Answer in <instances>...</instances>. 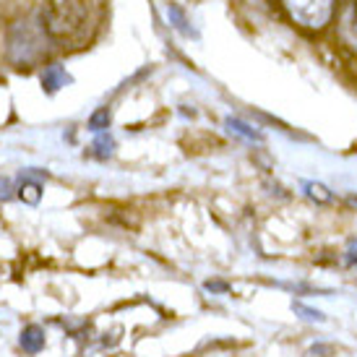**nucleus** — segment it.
<instances>
[{"label":"nucleus","mask_w":357,"mask_h":357,"mask_svg":"<svg viewBox=\"0 0 357 357\" xmlns=\"http://www.w3.org/2000/svg\"><path fill=\"white\" fill-rule=\"evenodd\" d=\"M91 21V0H50L42 26L50 40H76Z\"/></svg>","instance_id":"nucleus-1"},{"label":"nucleus","mask_w":357,"mask_h":357,"mask_svg":"<svg viewBox=\"0 0 357 357\" xmlns=\"http://www.w3.org/2000/svg\"><path fill=\"white\" fill-rule=\"evenodd\" d=\"M45 40H47V31H45L42 24L29 21V19L16 21V24L8 29L6 55H8L10 63L19 66V68H24V66H34V63L45 55V50H47Z\"/></svg>","instance_id":"nucleus-2"},{"label":"nucleus","mask_w":357,"mask_h":357,"mask_svg":"<svg viewBox=\"0 0 357 357\" xmlns=\"http://www.w3.org/2000/svg\"><path fill=\"white\" fill-rule=\"evenodd\" d=\"M282 3L289 16L307 29L326 26L334 13V0H282Z\"/></svg>","instance_id":"nucleus-3"},{"label":"nucleus","mask_w":357,"mask_h":357,"mask_svg":"<svg viewBox=\"0 0 357 357\" xmlns=\"http://www.w3.org/2000/svg\"><path fill=\"white\" fill-rule=\"evenodd\" d=\"M19 342H21V347H24V352H29V355H40L42 349H45V328L37 326V324L24 326Z\"/></svg>","instance_id":"nucleus-4"},{"label":"nucleus","mask_w":357,"mask_h":357,"mask_svg":"<svg viewBox=\"0 0 357 357\" xmlns=\"http://www.w3.org/2000/svg\"><path fill=\"white\" fill-rule=\"evenodd\" d=\"M66 84H70V76L66 73V68L63 66H50V68L42 73V89L47 91V94H55L58 89H63Z\"/></svg>","instance_id":"nucleus-5"},{"label":"nucleus","mask_w":357,"mask_h":357,"mask_svg":"<svg viewBox=\"0 0 357 357\" xmlns=\"http://www.w3.org/2000/svg\"><path fill=\"white\" fill-rule=\"evenodd\" d=\"M167 19H169V24H172V26H175L178 31H183L185 37H196L193 26L188 24V16H185V10L180 8V6H175V3H167Z\"/></svg>","instance_id":"nucleus-6"},{"label":"nucleus","mask_w":357,"mask_h":357,"mask_svg":"<svg viewBox=\"0 0 357 357\" xmlns=\"http://www.w3.org/2000/svg\"><path fill=\"white\" fill-rule=\"evenodd\" d=\"M19 196L24 204H40V196H42V185H40V180H34L31 175H21V188H19Z\"/></svg>","instance_id":"nucleus-7"},{"label":"nucleus","mask_w":357,"mask_h":357,"mask_svg":"<svg viewBox=\"0 0 357 357\" xmlns=\"http://www.w3.org/2000/svg\"><path fill=\"white\" fill-rule=\"evenodd\" d=\"M225 126H227L232 133H238V136H243V139L248 141H264V136H261V130L250 128L248 123H243L240 118H227L225 120Z\"/></svg>","instance_id":"nucleus-8"},{"label":"nucleus","mask_w":357,"mask_h":357,"mask_svg":"<svg viewBox=\"0 0 357 357\" xmlns=\"http://www.w3.org/2000/svg\"><path fill=\"white\" fill-rule=\"evenodd\" d=\"M303 190H305L307 199L318 201V204H328V201H331V193H328V188H326V185H321V183L305 180V183H303Z\"/></svg>","instance_id":"nucleus-9"},{"label":"nucleus","mask_w":357,"mask_h":357,"mask_svg":"<svg viewBox=\"0 0 357 357\" xmlns=\"http://www.w3.org/2000/svg\"><path fill=\"white\" fill-rule=\"evenodd\" d=\"M292 310H295L303 321H310V324H324V321H326V316H324L321 310L305 305V303H300V300H295V303H292Z\"/></svg>","instance_id":"nucleus-10"},{"label":"nucleus","mask_w":357,"mask_h":357,"mask_svg":"<svg viewBox=\"0 0 357 357\" xmlns=\"http://www.w3.org/2000/svg\"><path fill=\"white\" fill-rule=\"evenodd\" d=\"M109 109L107 107H102L97 109L94 115L89 118V130H94V133H102V130H107L109 128Z\"/></svg>","instance_id":"nucleus-11"},{"label":"nucleus","mask_w":357,"mask_h":357,"mask_svg":"<svg viewBox=\"0 0 357 357\" xmlns=\"http://www.w3.org/2000/svg\"><path fill=\"white\" fill-rule=\"evenodd\" d=\"M112 151H115V141H112V136H100V139L94 141V154H97V159H109L112 157Z\"/></svg>","instance_id":"nucleus-12"},{"label":"nucleus","mask_w":357,"mask_h":357,"mask_svg":"<svg viewBox=\"0 0 357 357\" xmlns=\"http://www.w3.org/2000/svg\"><path fill=\"white\" fill-rule=\"evenodd\" d=\"M204 289L211 292V295H227L229 284L227 282H219V279H208V282H204Z\"/></svg>","instance_id":"nucleus-13"},{"label":"nucleus","mask_w":357,"mask_h":357,"mask_svg":"<svg viewBox=\"0 0 357 357\" xmlns=\"http://www.w3.org/2000/svg\"><path fill=\"white\" fill-rule=\"evenodd\" d=\"M13 196H16V185H13V180L0 175V201H10Z\"/></svg>","instance_id":"nucleus-14"},{"label":"nucleus","mask_w":357,"mask_h":357,"mask_svg":"<svg viewBox=\"0 0 357 357\" xmlns=\"http://www.w3.org/2000/svg\"><path fill=\"white\" fill-rule=\"evenodd\" d=\"M344 266H349V268L357 266V240H349L347 256H344Z\"/></svg>","instance_id":"nucleus-15"},{"label":"nucleus","mask_w":357,"mask_h":357,"mask_svg":"<svg viewBox=\"0 0 357 357\" xmlns=\"http://www.w3.org/2000/svg\"><path fill=\"white\" fill-rule=\"evenodd\" d=\"M310 355H331V347H324V344H318V347L310 349Z\"/></svg>","instance_id":"nucleus-16"}]
</instances>
